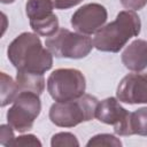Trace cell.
<instances>
[{"instance_id":"obj_10","label":"cell","mask_w":147,"mask_h":147,"mask_svg":"<svg viewBox=\"0 0 147 147\" xmlns=\"http://www.w3.org/2000/svg\"><path fill=\"white\" fill-rule=\"evenodd\" d=\"M116 96L121 102L129 105L147 103V71L132 72L123 77L117 86Z\"/></svg>"},{"instance_id":"obj_17","label":"cell","mask_w":147,"mask_h":147,"mask_svg":"<svg viewBox=\"0 0 147 147\" xmlns=\"http://www.w3.org/2000/svg\"><path fill=\"white\" fill-rule=\"evenodd\" d=\"M10 146H41V142L33 134H28L14 138Z\"/></svg>"},{"instance_id":"obj_2","label":"cell","mask_w":147,"mask_h":147,"mask_svg":"<svg viewBox=\"0 0 147 147\" xmlns=\"http://www.w3.org/2000/svg\"><path fill=\"white\" fill-rule=\"evenodd\" d=\"M141 22L134 10H122L115 21L103 25L93 38V46L101 52L117 53L140 33Z\"/></svg>"},{"instance_id":"obj_21","label":"cell","mask_w":147,"mask_h":147,"mask_svg":"<svg viewBox=\"0 0 147 147\" xmlns=\"http://www.w3.org/2000/svg\"><path fill=\"white\" fill-rule=\"evenodd\" d=\"M2 3H11V2H14L15 0H0Z\"/></svg>"},{"instance_id":"obj_19","label":"cell","mask_w":147,"mask_h":147,"mask_svg":"<svg viewBox=\"0 0 147 147\" xmlns=\"http://www.w3.org/2000/svg\"><path fill=\"white\" fill-rule=\"evenodd\" d=\"M121 3L127 10H139L147 5V0H121Z\"/></svg>"},{"instance_id":"obj_15","label":"cell","mask_w":147,"mask_h":147,"mask_svg":"<svg viewBox=\"0 0 147 147\" xmlns=\"http://www.w3.org/2000/svg\"><path fill=\"white\" fill-rule=\"evenodd\" d=\"M51 145L53 147H74V146H79V142L77 138L69 132H60L56 133L52 137Z\"/></svg>"},{"instance_id":"obj_13","label":"cell","mask_w":147,"mask_h":147,"mask_svg":"<svg viewBox=\"0 0 147 147\" xmlns=\"http://www.w3.org/2000/svg\"><path fill=\"white\" fill-rule=\"evenodd\" d=\"M0 78H1V107H5L11 102H14L15 98L17 96V94L20 93L18 86L16 80H14L10 76L6 75L5 72L0 74Z\"/></svg>"},{"instance_id":"obj_8","label":"cell","mask_w":147,"mask_h":147,"mask_svg":"<svg viewBox=\"0 0 147 147\" xmlns=\"http://www.w3.org/2000/svg\"><path fill=\"white\" fill-rule=\"evenodd\" d=\"M129 113L121 106L119 100L116 98H107L98 103L95 117L105 123L114 126V132L118 136H132Z\"/></svg>"},{"instance_id":"obj_18","label":"cell","mask_w":147,"mask_h":147,"mask_svg":"<svg viewBox=\"0 0 147 147\" xmlns=\"http://www.w3.org/2000/svg\"><path fill=\"white\" fill-rule=\"evenodd\" d=\"M13 127L8 124V125H1L0 126V142L3 146H10L11 141L14 140V132H13Z\"/></svg>"},{"instance_id":"obj_16","label":"cell","mask_w":147,"mask_h":147,"mask_svg":"<svg viewBox=\"0 0 147 147\" xmlns=\"http://www.w3.org/2000/svg\"><path fill=\"white\" fill-rule=\"evenodd\" d=\"M122 142L118 138H116L113 134L108 133H102V134H96L93 138L90 139L87 142V147L91 146H121Z\"/></svg>"},{"instance_id":"obj_20","label":"cell","mask_w":147,"mask_h":147,"mask_svg":"<svg viewBox=\"0 0 147 147\" xmlns=\"http://www.w3.org/2000/svg\"><path fill=\"white\" fill-rule=\"evenodd\" d=\"M83 0H54V7L56 9H68L80 3Z\"/></svg>"},{"instance_id":"obj_14","label":"cell","mask_w":147,"mask_h":147,"mask_svg":"<svg viewBox=\"0 0 147 147\" xmlns=\"http://www.w3.org/2000/svg\"><path fill=\"white\" fill-rule=\"evenodd\" d=\"M132 134L147 136V107H142L131 113L130 116Z\"/></svg>"},{"instance_id":"obj_12","label":"cell","mask_w":147,"mask_h":147,"mask_svg":"<svg viewBox=\"0 0 147 147\" xmlns=\"http://www.w3.org/2000/svg\"><path fill=\"white\" fill-rule=\"evenodd\" d=\"M16 83L20 92L28 91V92H33L40 95L45 90V78L42 74L17 70Z\"/></svg>"},{"instance_id":"obj_11","label":"cell","mask_w":147,"mask_h":147,"mask_svg":"<svg viewBox=\"0 0 147 147\" xmlns=\"http://www.w3.org/2000/svg\"><path fill=\"white\" fill-rule=\"evenodd\" d=\"M124 67L133 72L147 71V41L137 39L132 41L122 53Z\"/></svg>"},{"instance_id":"obj_1","label":"cell","mask_w":147,"mask_h":147,"mask_svg":"<svg viewBox=\"0 0 147 147\" xmlns=\"http://www.w3.org/2000/svg\"><path fill=\"white\" fill-rule=\"evenodd\" d=\"M7 55L11 64L21 71L44 75L53 65V54L42 46L39 37L31 32L17 36L8 46Z\"/></svg>"},{"instance_id":"obj_4","label":"cell","mask_w":147,"mask_h":147,"mask_svg":"<svg viewBox=\"0 0 147 147\" xmlns=\"http://www.w3.org/2000/svg\"><path fill=\"white\" fill-rule=\"evenodd\" d=\"M46 48L55 57L83 59L92 51L93 41L86 34L61 28L45 41Z\"/></svg>"},{"instance_id":"obj_5","label":"cell","mask_w":147,"mask_h":147,"mask_svg":"<svg viewBox=\"0 0 147 147\" xmlns=\"http://www.w3.org/2000/svg\"><path fill=\"white\" fill-rule=\"evenodd\" d=\"M86 80L84 75L72 68L54 70L47 79V91L57 102L77 99L85 94Z\"/></svg>"},{"instance_id":"obj_7","label":"cell","mask_w":147,"mask_h":147,"mask_svg":"<svg viewBox=\"0 0 147 147\" xmlns=\"http://www.w3.org/2000/svg\"><path fill=\"white\" fill-rule=\"evenodd\" d=\"M53 0H28L25 13L32 30L44 37H51L59 30L57 16L53 13Z\"/></svg>"},{"instance_id":"obj_9","label":"cell","mask_w":147,"mask_h":147,"mask_svg":"<svg viewBox=\"0 0 147 147\" xmlns=\"http://www.w3.org/2000/svg\"><path fill=\"white\" fill-rule=\"evenodd\" d=\"M107 9L100 3H87L78 8L71 16L72 28L82 34L96 33L106 23Z\"/></svg>"},{"instance_id":"obj_3","label":"cell","mask_w":147,"mask_h":147,"mask_svg":"<svg viewBox=\"0 0 147 147\" xmlns=\"http://www.w3.org/2000/svg\"><path fill=\"white\" fill-rule=\"evenodd\" d=\"M98 99L91 94L62 102H55L49 109V119L60 127H72L95 117Z\"/></svg>"},{"instance_id":"obj_6","label":"cell","mask_w":147,"mask_h":147,"mask_svg":"<svg viewBox=\"0 0 147 147\" xmlns=\"http://www.w3.org/2000/svg\"><path fill=\"white\" fill-rule=\"evenodd\" d=\"M41 102L39 94L22 91L15 98L13 106L7 111L8 124L17 132H26L32 129L34 119L39 116Z\"/></svg>"}]
</instances>
